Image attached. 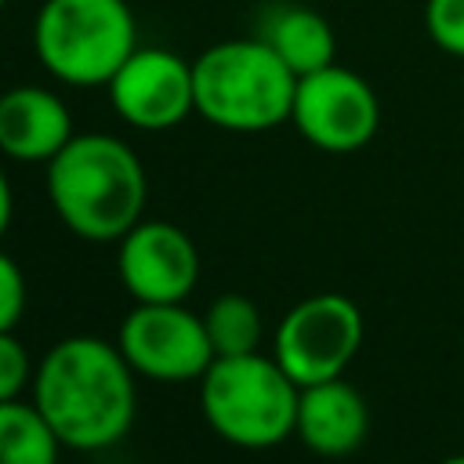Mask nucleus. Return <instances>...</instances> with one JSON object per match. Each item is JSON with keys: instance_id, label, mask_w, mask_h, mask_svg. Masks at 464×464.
Instances as JSON below:
<instances>
[{"instance_id": "nucleus-13", "label": "nucleus", "mask_w": 464, "mask_h": 464, "mask_svg": "<svg viewBox=\"0 0 464 464\" xmlns=\"http://www.w3.org/2000/svg\"><path fill=\"white\" fill-rule=\"evenodd\" d=\"M261 40L290 65L294 76H308L315 69L334 65V51H337L330 22L301 4H286L272 11L268 25L261 29Z\"/></svg>"}, {"instance_id": "nucleus-7", "label": "nucleus", "mask_w": 464, "mask_h": 464, "mask_svg": "<svg viewBox=\"0 0 464 464\" xmlns=\"http://www.w3.org/2000/svg\"><path fill=\"white\" fill-rule=\"evenodd\" d=\"M290 123L319 152L344 156L373 141L381 127V102L359 72L334 62L326 69L297 76Z\"/></svg>"}, {"instance_id": "nucleus-18", "label": "nucleus", "mask_w": 464, "mask_h": 464, "mask_svg": "<svg viewBox=\"0 0 464 464\" xmlns=\"http://www.w3.org/2000/svg\"><path fill=\"white\" fill-rule=\"evenodd\" d=\"M25 276L11 254L0 250V330H14L25 312Z\"/></svg>"}, {"instance_id": "nucleus-10", "label": "nucleus", "mask_w": 464, "mask_h": 464, "mask_svg": "<svg viewBox=\"0 0 464 464\" xmlns=\"http://www.w3.org/2000/svg\"><path fill=\"white\" fill-rule=\"evenodd\" d=\"M120 279L127 294L141 304L185 301L199 283V250L170 221H138L116 254Z\"/></svg>"}, {"instance_id": "nucleus-17", "label": "nucleus", "mask_w": 464, "mask_h": 464, "mask_svg": "<svg viewBox=\"0 0 464 464\" xmlns=\"http://www.w3.org/2000/svg\"><path fill=\"white\" fill-rule=\"evenodd\" d=\"M33 359L29 348L14 337V330H0V402L22 399L25 388H33Z\"/></svg>"}, {"instance_id": "nucleus-3", "label": "nucleus", "mask_w": 464, "mask_h": 464, "mask_svg": "<svg viewBox=\"0 0 464 464\" xmlns=\"http://www.w3.org/2000/svg\"><path fill=\"white\" fill-rule=\"evenodd\" d=\"M196 112L236 134H261L290 120L297 76L261 40H218L196 62Z\"/></svg>"}, {"instance_id": "nucleus-1", "label": "nucleus", "mask_w": 464, "mask_h": 464, "mask_svg": "<svg viewBox=\"0 0 464 464\" xmlns=\"http://www.w3.org/2000/svg\"><path fill=\"white\" fill-rule=\"evenodd\" d=\"M134 370L120 344L102 337H62L44 352L33 373V406L69 450H109L130 424L138 406Z\"/></svg>"}, {"instance_id": "nucleus-20", "label": "nucleus", "mask_w": 464, "mask_h": 464, "mask_svg": "<svg viewBox=\"0 0 464 464\" xmlns=\"http://www.w3.org/2000/svg\"><path fill=\"white\" fill-rule=\"evenodd\" d=\"M439 464H464V453H453V457H442Z\"/></svg>"}, {"instance_id": "nucleus-8", "label": "nucleus", "mask_w": 464, "mask_h": 464, "mask_svg": "<svg viewBox=\"0 0 464 464\" xmlns=\"http://www.w3.org/2000/svg\"><path fill=\"white\" fill-rule=\"evenodd\" d=\"M116 344L130 362V370L156 384L199 381L214 362L203 315L188 312L185 301H167V304L134 301V308L120 323Z\"/></svg>"}, {"instance_id": "nucleus-21", "label": "nucleus", "mask_w": 464, "mask_h": 464, "mask_svg": "<svg viewBox=\"0 0 464 464\" xmlns=\"http://www.w3.org/2000/svg\"><path fill=\"white\" fill-rule=\"evenodd\" d=\"M4 4H7V0H0V7H4Z\"/></svg>"}, {"instance_id": "nucleus-14", "label": "nucleus", "mask_w": 464, "mask_h": 464, "mask_svg": "<svg viewBox=\"0 0 464 464\" xmlns=\"http://www.w3.org/2000/svg\"><path fill=\"white\" fill-rule=\"evenodd\" d=\"M58 435L33 402H0V464H58Z\"/></svg>"}, {"instance_id": "nucleus-4", "label": "nucleus", "mask_w": 464, "mask_h": 464, "mask_svg": "<svg viewBox=\"0 0 464 464\" xmlns=\"http://www.w3.org/2000/svg\"><path fill=\"white\" fill-rule=\"evenodd\" d=\"M301 384L276 355H225L199 377V406L218 439L239 450H272L294 435Z\"/></svg>"}, {"instance_id": "nucleus-16", "label": "nucleus", "mask_w": 464, "mask_h": 464, "mask_svg": "<svg viewBox=\"0 0 464 464\" xmlns=\"http://www.w3.org/2000/svg\"><path fill=\"white\" fill-rule=\"evenodd\" d=\"M424 29L439 51L464 58V0H428Z\"/></svg>"}, {"instance_id": "nucleus-6", "label": "nucleus", "mask_w": 464, "mask_h": 464, "mask_svg": "<svg viewBox=\"0 0 464 464\" xmlns=\"http://www.w3.org/2000/svg\"><path fill=\"white\" fill-rule=\"evenodd\" d=\"M362 348V312L344 294H312L276 326L272 355L304 388L341 377Z\"/></svg>"}, {"instance_id": "nucleus-12", "label": "nucleus", "mask_w": 464, "mask_h": 464, "mask_svg": "<svg viewBox=\"0 0 464 464\" xmlns=\"http://www.w3.org/2000/svg\"><path fill=\"white\" fill-rule=\"evenodd\" d=\"M370 428L366 399L341 377L304 384L297 399L294 435L319 457H344L362 446Z\"/></svg>"}, {"instance_id": "nucleus-5", "label": "nucleus", "mask_w": 464, "mask_h": 464, "mask_svg": "<svg viewBox=\"0 0 464 464\" xmlns=\"http://www.w3.org/2000/svg\"><path fill=\"white\" fill-rule=\"evenodd\" d=\"M134 47L127 0H44L33 18L36 62L69 87H105Z\"/></svg>"}, {"instance_id": "nucleus-9", "label": "nucleus", "mask_w": 464, "mask_h": 464, "mask_svg": "<svg viewBox=\"0 0 464 464\" xmlns=\"http://www.w3.org/2000/svg\"><path fill=\"white\" fill-rule=\"evenodd\" d=\"M105 91L116 116L138 130H170L196 112L192 62L167 47H134Z\"/></svg>"}, {"instance_id": "nucleus-15", "label": "nucleus", "mask_w": 464, "mask_h": 464, "mask_svg": "<svg viewBox=\"0 0 464 464\" xmlns=\"http://www.w3.org/2000/svg\"><path fill=\"white\" fill-rule=\"evenodd\" d=\"M203 326H207L214 359L261 352L265 323H261L257 304L250 297H243V294H221V297H214L210 308L203 312Z\"/></svg>"}, {"instance_id": "nucleus-19", "label": "nucleus", "mask_w": 464, "mask_h": 464, "mask_svg": "<svg viewBox=\"0 0 464 464\" xmlns=\"http://www.w3.org/2000/svg\"><path fill=\"white\" fill-rule=\"evenodd\" d=\"M11 214H14V196H11V181H7V174H4V167H0V236L7 232Z\"/></svg>"}, {"instance_id": "nucleus-11", "label": "nucleus", "mask_w": 464, "mask_h": 464, "mask_svg": "<svg viewBox=\"0 0 464 464\" xmlns=\"http://www.w3.org/2000/svg\"><path fill=\"white\" fill-rule=\"evenodd\" d=\"M72 138L65 102L47 87H11L0 94V152L18 163H51Z\"/></svg>"}, {"instance_id": "nucleus-2", "label": "nucleus", "mask_w": 464, "mask_h": 464, "mask_svg": "<svg viewBox=\"0 0 464 464\" xmlns=\"http://www.w3.org/2000/svg\"><path fill=\"white\" fill-rule=\"evenodd\" d=\"M149 178L138 152L112 134H72L47 163V199L87 243H120L145 210Z\"/></svg>"}]
</instances>
